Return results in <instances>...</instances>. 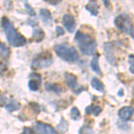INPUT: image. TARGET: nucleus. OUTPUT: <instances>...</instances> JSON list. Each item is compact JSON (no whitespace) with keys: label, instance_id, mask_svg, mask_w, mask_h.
<instances>
[{"label":"nucleus","instance_id":"obj_1","mask_svg":"<svg viewBox=\"0 0 134 134\" xmlns=\"http://www.w3.org/2000/svg\"><path fill=\"white\" fill-rule=\"evenodd\" d=\"M1 26L2 29L4 30V32L5 33L8 43L12 47H19L24 46L26 44L27 42L26 38L20 32L16 31L13 23H11V21L7 17H3L1 19Z\"/></svg>","mask_w":134,"mask_h":134},{"label":"nucleus","instance_id":"obj_2","mask_svg":"<svg viewBox=\"0 0 134 134\" xmlns=\"http://www.w3.org/2000/svg\"><path fill=\"white\" fill-rule=\"evenodd\" d=\"M75 40L77 42L79 50L84 55H92L96 53L97 42L94 38L87 33H83L81 31H78L75 33Z\"/></svg>","mask_w":134,"mask_h":134},{"label":"nucleus","instance_id":"obj_3","mask_svg":"<svg viewBox=\"0 0 134 134\" xmlns=\"http://www.w3.org/2000/svg\"><path fill=\"white\" fill-rule=\"evenodd\" d=\"M54 51L61 59L69 63H75L79 60V54L72 46L67 44H57L54 47Z\"/></svg>","mask_w":134,"mask_h":134},{"label":"nucleus","instance_id":"obj_4","mask_svg":"<svg viewBox=\"0 0 134 134\" xmlns=\"http://www.w3.org/2000/svg\"><path fill=\"white\" fill-rule=\"evenodd\" d=\"M114 25L120 31L124 32L133 38V25L131 19L128 14H122L114 18Z\"/></svg>","mask_w":134,"mask_h":134},{"label":"nucleus","instance_id":"obj_5","mask_svg":"<svg viewBox=\"0 0 134 134\" xmlns=\"http://www.w3.org/2000/svg\"><path fill=\"white\" fill-rule=\"evenodd\" d=\"M53 64V57L49 52H42L32 60L31 67L35 70L47 68Z\"/></svg>","mask_w":134,"mask_h":134},{"label":"nucleus","instance_id":"obj_6","mask_svg":"<svg viewBox=\"0 0 134 134\" xmlns=\"http://www.w3.org/2000/svg\"><path fill=\"white\" fill-rule=\"evenodd\" d=\"M33 131L37 134H57V130L54 129L51 125L41 122H36L34 124Z\"/></svg>","mask_w":134,"mask_h":134},{"label":"nucleus","instance_id":"obj_7","mask_svg":"<svg viewBox=\"0 0 134 134\" xmlns=\"http://www.w3.org/2000/svg\"><path fill=\"white\" fill-rule=\"evenodd\" d=\"M64 79L68 85V87L72 90L75 92V94H80L84 88L82 87H78L77 85V78L74 74H72L70 72H65L64 73Z\"/></svg>","mask_w":134,"mask_h":134},{"label":"nucleus","instance_id":"obj_8","mask_svg":"<svg viewBox=\"0 0 134 134\" xmlns=\"http://www.w3.org/2000/svg\"><path fill=\"white\" fill-rule=\"evenodd\" d=\"M40 84H41V77L40 74L36 72H32L30 74V81L28 82L29 88L31 91H37L40 90Z\"/></svg>","mask_w":134,"mask_h":134},{"label":"nucleus","instance_id":"obj_9","mask_svg":"<svg viewBox=\"0 0 134 134\" xmlns=\"http://www.w3.org/2000/svg\"><path fill=\"white\" fill-rule=\"evenodd\" d=\"M63 24H64V28L66 29V31L70 33L73 32V31L75 30V18L73 17L72 14H65L63 16Z\"/></svg>","mask_w":134,"mask_h":134},{"label":"nucleus","instance_id":"obj_10","mask_svg":"<svg viewBox=\"0 0 134 134\" xmlns=\"http://www.w3.org/2000/svg\"><path fill=\"white\" fill-rule=\"evenodd\" d=\"M133 114V108L131 107H124L118 111V116L124 122L131 120Z\"/></svg>","mask_w":134,"mask_h":134},{"label":"nucleus","instance_id":"obj_11","mask_svg":"<svg viewBox=\"0 0 134 134\" xmlns=\"http://www.w3.org/2000/svg\"><path fill=\"white\" fill-rule=\"evenodd\" d=\"M105 54L107 60L110 64L115 65V57L114 54V46L112 43H105Z\"/></svg>","mask_w":134,"mask_h":134},{"label":"nucleus","instance_id":"obj_12","mask_svg":"<svg viewBox=\"0 0 134 134\" xmlns=\"http://www.w3.org/2000/svg\"><path fill=\"white\" fill-rule=\"evenodd\" d=\"M40 17H41L43 23H44L46 25H51L52 24V21H53V19H52L51 13L49 12V10L40 9Z\"/></svg>","mask_w":134,"mask_h":134},{"label":"nucleus","instance_id":"obj_13","mask_svg":"<svg viewBox=\"0 0 134 134\" xmlns=\"http://www.w3.org/2000/svg\"><path fill=\"white\" fill-rule=\"evenodd\" d=\"M45 38V32L43 31L41 28H34L33 31H32V38H33L35 41L40 42L42 41Z\"/></svg>","mask_w":134,"mask_h":134},{"label":"nucleus","instance_id":"obj_14","mask_svg":"<svg viewBox=\"0 0 134 134\" xmlns=\"http://www.w3.org/2000/svg\"><path fill=\"white\" fill-rule=\"evenodd\" d=\"M86 10L88 11L93 16H97L98 14V5L97 2L95 1H90L86 5Z\"/></svg>","mask_w":134,"mask_h":134},{"label":"nucleus","instance_id":"obj_15","mask_svg":"<svg viewBox=\"0 0 134 134\" xmlns=\"http://www.w3.org/2000/svg\"><path fill=\"white\" fill-rule=\"evenodd\" d=\"M45 88L48 92H54L55 94H60L62 92V88L60 85L55 83H46L45 84Z\"/></svg>","mask_w":134,"mask_h":134},{"label":"nucleus","instance_id":"obj_16","mask_svg":"<svg viewBox=\"0 0 134 134\" xmlns=\"http://www.w3.org/2000/svg\"><path fill=\"white\" fill-rule=\"evenodd\" d=\"M90 84L95 90H97L99 92H105V88H104V84L101 82V81L98 78L93 77L91 81H90Z\"/></svg>","mask_w":134,"mask_h":134},{"label":"nucleus","instance_id":"obj_17","mask_svg":"<svg viewBox=\"0 0 134 134\" xmlns=\"http://www.w3.org/2000/svg\"><path fill=\"white\" fill-rule=\"evenodd\" d=\"M90 67H91L92 71L95 73H97L98 75H101V70H100V67L98 65V55H95L93 57V59L90 62Z\"/></svg>","mask_w":134,"mask_h":134},{"label":"nucleus","instance_id":"obj_18","mask_svg":"<svg viewBox=\"0 0 134 134\" xmlns=\"http://www.w3.org/2000/svg\"><path fill=\"white\" fill-rule=\"evenodd\" d=\"M101 111H102V109H101L100 107H98V105H88V107H86V114H92L93 115L95 116H98L99 114L101 113Z\"/></svg>","mask_w":134,"mask_h":134},{"label":"nucleus","instance_id":"obj_19","mask_svg":"<svg viewBox=\"0 0 134 134\" xmlns=\"http://www.w3.org/2000/svg\"><path fill=\"white\" fill-rule=\"evenodd\" d=\"M5 107L8 112H14V111H16V110H18L20 108V103L16 100L11 99L9 102L5 105Z\"/></svg>","mask_w":134,"mask_h":134},{"label":"nucleus","instance_id":"obj_20","mask_svg":"<svg viewBox=\"0 0 134 134\" xmlns=\"http://www.w3.org/2000/svg\"><path fill=\"white\" fill-rule=\"evenodd\" d=\"M10 55V49L3 42H0V57L8 58Z\"/></svg>","mask_w":134,"mask_h":134},{"label":"nucleus","instance_id":"obj_21","mask_svg":"<svg viewBox=\"0 0 134 134\" xmlns=\"http://www.w3.org/2000/svg\"><path fill=\"white\" fill-rule=\"evenodd\" d=\"M71 117L74 121H78L81 119V113H80L79 109H78L76 107H73L71 109Z\"/></svg>","mask_w":134,"mask_h":134},{"label":"nucleus","instance_id":"obj_22","mask_svg":"<svg viewBox=\"0 0 134 134\" xmlns=\"http://www.w3.org/2000/svg\"><path fill=\"white\" fill-rule=\"evenodd\" d=\"M57 129L60 132H65L68 130V124H67L66 121H64V118H61V122L58 124Z\"/></svg>","mask_w":134,"mask_h":134},{"label":"nucleus","instance_id":"obj_23","mask_svg":"<svg viewBox=\"0 0 134 134\" xmlns=\"http://www.w3.org/2000/svg\"><path fill=\"white\" fill-rule=\"evenodd\" d=\"M91 133H92L91 127L88 126V125H84L79 131V134H91Z\"/></svg>","mask_w":134,"mask_h":134},{"label":"nucleus","instance_id":"obj_24","mask_svg":"<svg viewBox=\"0 0 134 134\" xmlns=\"http://www.w3.org/2000/svg\"><path fill=\"white\" fill-rule=\"evenodd\" d=\"M129 64H130V72L131 74L134 73V57L133 55H131L129 57Z\"/></svg>","mask_w":134,"mask_h":134},{"label":"nucleus","instance_id":"obj_25","mask_svg":"<svg viewBox=\"0 0 134 134\" xmlns=\"http://www.w3.org/2000/svg\"><path fill=\"white\" fill-rule=\"evenodd\" d=\"M24 5H25V7H26V10L28 11V13H29V14L31 16H34L36 14V13H35V11L33 10V8L31 7V5H29L28 3H25L24 4Z\"/></svg>","mask_w":134,"mask_h":134},{"label":"nucleus","instance_id":"obj_26","mask_svg":"<svg viewBox=\"0 0 134 134\" xmlns=\"http://www.w3.org/2000/svg\"><path fill=\"white\" fill-rule=\"evenodd\" d=\"M21 134H35V131L30 127H25V128H23V132Z\"/></svg>","mask_w":134,"mask_h":134},{"label":"nucleus","instance_id":"obj_27","mask_svg":"<svg viewBox=\"0 0 134 134\" xmlns=\"http://www.w3.org/2000/svg\"><path fill=\"white\" fill-rule=\"evenodd\" d=\"M55 33H57V36H62L64 34V30H63V28L60 27V26H57L55 27Z\"/></svg>","mask_w":134,"mask_h":134},{"label":"nucleus","instance_id":"obj_28","mask_svg":"<svg viewBox=\"0 0 134 134\" xmlns=\"http://www.w3.org/2000/svg\"><path fill=\"white\" fill-rule=\"evenodd\" d=\"M122 93H124V90H122V88H121L120 90H119V92H118V96H120V97H122Z\"/></svg>","mask_w":134,"mask_h":134},{"label":"nucleus","instance_id":"obj_29","mask_svg":"<svg viewBox=\"0 0 134 134\" xmlns=\"http://www.w3.org/2000/svg\"><path fill=\"white\" fill-rule=\"evenodd\" d=\"M2 67H3V64H1V63H0V69H1V68H2Z\"/></svg>","mask_w":134,"mask_h":134}]
</instances>
